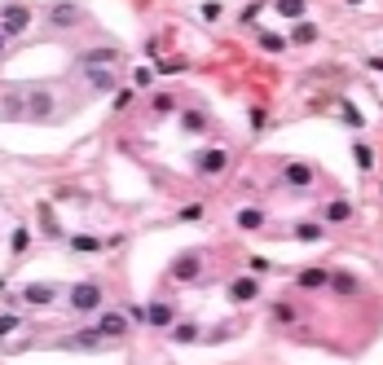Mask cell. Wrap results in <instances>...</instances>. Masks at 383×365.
I'll return each mask as SVG.
<instances>
[{
	"label": "cell",
	"instance_id": "obj_9",
	"mask_svg": "<svg viewBox=\"0 0 383 365\" xmlns=\"http://www.w3.org/2000/svg\"><path fill=\"white\" fill-rule=\"evenodd\" d=\"M48 22H53L58 31H62V27H75V22H79V9H75V5H53V9H48Z\"/></svg>",
	"mask_w": 383,
	"mask_h": 365
},
{
	"label": "cell",
	"instance_id": "obj_1",
	"mask_svg": "<svg viewBox=\"0 0 383 365\" xmlns=\"http://www.w3.org/2000/svg\"><path fill=\"white\" fill-rule=\"evenodd\" d=\"M53 106L58 102H53V93H48V88H31L27 93V119L31 124H44L48 114H53Z\"/></svg>",
	"mask_w": 383,
	"mask_h": 365
},
{
	"label": "cell",
	"instance_id": "obj_8",
	"mask_svg": "<svg viewBox=\"0 0 383 365\" xmlns=\"http://www.w3.org/2000/svg\"><path fill=\"white\" fill-rule=\"evenodd\" d=\"M145 321L155 326V330L172 326V304H163V300H150V308H145Z\"/></svg>",
	"mask_w": 383,
	"mask_h": 365
},
{
	"label": "cell",
	"instance_id": "obj_23",
	"mask_svg": "<svg viewBox=\"0 0 383 365\" xmlns=\"http://www.w3.org/2000/svg\"><path fill=\"white\" fill-rule=\"evenodd\" d=\"M326 281V273L322 269H309V273H299V286H322Z\"/></svg>",
	"mask_w": 383,
	"mask_h": 365
},
{
	"label": "cell",
	"instance_id": "obj_12",
	"mask_svg": "<svg viewBox=\"0 0 383 365\" xmlns=\"http://www.w3.org/2000/svg\"><path fill=\"white\" fill-rule=\"evenodd\" d=\"M234 225H238V229H260V225H264V211H256V207H242V211L234 215Z\"/></svg>",
	"mask_w": 383,
	"mask_h": 365
},
{
	"label": "cell",
	"instance_id": "obj_30",
	"mask_svg": "<svg viewBox=\"0 0 383 365\" xmlns=\"http://www.w3.org/2000/svg\"><path fill=\"white\" fill-rule=\"evenodd\" d=\"M348 5H361V0H348Z\"/></svg>",
	"mask_w": 383,
	"mask_h": 365
},
{
	"label": "cell",
	"instance_id": "obj_19",
	"mask_svg": "<svg viewBox=\"0 0 383 365\" xmlns=\"http://www.w3.org/2000/svg\"><path fill=\"white\" fill-rule=\"evenodd\" d=\"M172 339H176V343H194V339H198V326H190V321H186V326H176V330H172Z\"/></svg>",
	"mask_w": 383,
	"mask_h": 365
},
{
	"label": "cell",
	"instance_id": "obj_29",
	"mask_svg": "<svg viewBox=\"0 0 383 365\" xmlns=\"http://www.w3.org/2000/svg\"><path fill=\"white\" fill-rule=\"evenodd\" d=\"M0 53H5V31H0Z\"/></svg>",
	"mask_w": 383,
	"mask_h": 365
},
{
	"label": "cell",
	"instance_id": "obj_6",
	"mask_svg": "<svg viewBox=\"0 0 383 365\" xmlns=\"http://www.w3.org/2000/svg\"><path fill=\"white\" fill-rule=\"evenodd\" d=\"M225 168H229L225 150H203V154H198V172H203V176H221Z\"/></svg>",
	"mask_w": 383,
	"mask_h": 365
},
{
	"label": "cell",
	"instance_id": "obj_5",
	"mask_svg": "<svg viewBox=\"0 0 383 365\" xmlns=\"http://www.w3.org/2000/svg\"><path fill=\"white\" fill-rule=\"evenodd\" d=\"M18 304H53L58 300V291L53 286H44V281H31V286H22L18 295H13Z\"/></svg>",
	"mask_w": 383,
	"mask_h": 365
},
{
	"label": "cell",
	"instance_id": "obj_10",
	"mask_svg": "<svg viewBox=\"0 0 383 365\" xmlns=\"http://www.w3.org/2000/svg\"><path fill=\"white\" fill-rule=\"evenodd\" d=\"M229 295H234L238 304H247V300H256V295H260V286H256V277H234V286H229Z\"/></svg>",
	"mask_w": 383,
	"mask_h": 365
},
{
	"label": "cell",
	"instance_id": "obj_28",
	"mask_svg": "<svg viewBox=\"0 0 383 365\" xmlns=\"http://www.w3.org/2000/svg\"><path fill=\"white\" fill-rule=\"evenodd\" d=\"M252 273H269V260H264V255H252Z\"/></svg>",
	"mask_w": 383,
	"mask_h": 365
},
{
	"label": "cell",
	"instance_id": "obj_16",
	"mask_svg": "<svg viewBox=\"0 0 383 365\" xmlns=\"http://www.w3.org/2000/svg\"><path fill=\"white\" fill-rule=\"evenodd\" d=\"M97 62L110 66V62H115V53H110V48H89V53H84V66H97Z\"/></svg>",
	"mask_w": 383,
	"mask_h": 365
},
{
	"label": "cell",
	"instance_id": "obj_11",
	"mask_svg": "<svg viewBox=\"0 0 383 365\" xmlns=\"http://www.w3.org/2000/svg\"><path fill=\"white\" fill-rule=\"evenodd\" d=\"M172 277H176V281H194V277H198V260H194V255H181V260L172 264Z\"/></svg>",
	"mask_w": 383,
	"mask_h": 365
},
{
	"label": "cell",
	"instance_id": "obj_26",
	"mask_svg": "<svg viewBox=\"0 0 383 365\" xmlns=\"http://www.w3.org/2000/svg\"><path fill=\"white\" fill-rule=\"evenodd\" d=\"M13 330H18V317H0V339L13 335Z\"/></svg>",
	"mask_w": 383,
	"mask_h": 365
},
{
	"label": "cell",
	"instance_id": "obj_21",
	"mask_svg": "<svg viewBox=\"0 0 383 365\" xmlns=\"http://www.w3.org/2000/svg\"><path fill=\"white\" fill-rule=\"evenodd\" d=\"M348 215H353V207H348V203H330L326 207V220H348Z\"/></svg>",
	"mask_w": 383,
	"mask_h": 365
},
{
	"label": "cell",
	"instance_id": "obj_15",
	"mask_svg": "<svg viewBox=\"0 0 383 365\" xmlns=\"http://www.w3.org/2000/svg\"><path fill=\"white\" fill-rule=\"evenodd\" d=\"M71 246H75V251H102V238H93V234H79V238H71Z\"/></svg>",
	"mask_w": 383,
	"mask_h": 365
},
{
	"label": "cell",
	"instance_id": "obj_27",
	"mask_svg": "<svg viewBox=\"0 0 383 365\" xmlns=\"http://www.w3.org/2000/svg\"><path fill=\"white\" fill-rule=\"evenodd\" d=\"M357 163H361V168H370V163H375V154L365 150V145H357Z\"/></svg>",
	"mask_w": 383,
	"mask_h": 365
},
{
	"label": "cell",
	"instance_id": "obj_4",
	"mask_svg": "<svg viewBox=\"0 0 383 365\" xmlns=\"http://www.w3.org/2000/svg\"><path fill=\"white\" fill-rule=\"evenodd\" d=\"M97 335H102V339H124L128 335V312H102Z\"/></svg>",
	"mask_w": 383,
	"mask_h": 365
},
{
	"label": "cell",
	"instance_id": "obj_18",
	"mask_svg": "<svg viewBox=\"0 0 383 365\" xmlns=\"http://www.w3.org/2000/svg\"><path fill=\"white\" fill-rule=\"evenodd\" d=\"M260 48H269V53H282V48H287V40L273 36V31H264V36H260Z\"/></svg>",
	"mask_w": 383,
	"mask_h": 365
},
{
	"label": "cell",
	"instance_id": "obj_17",
	"mask_svg": "<svg viewBox=\"0 0 383 365\" xmlns=\"http://www.w3.org/2000/svg\"><path fill=\"white\" fill-rule=\"evenodd\" d=\"M181 128H186V132H203V128H207V119H203L198 110H186V119H181Z\"/></svg>",
	"mask_w": 383,
	"mask_h": 365
},
{
	"label": "cell",
	"instance_id": "obj_22",
	"mask_svg": "<svg viewBox=\"0 0 383 365\" xmlns=\"http://www.w3.org/2000/svg\"><path fill=\"white\" fill-rule=\"evenodd\" d=\"M155 110H159V114L176 110V97H172V93H155Z\"/></svg>",
	"mask_w": 383,
	"mask_h": 365
},
{
	"label": "cell",
	"instance_id": "obj_2",
	"mask_svg": "<svg viewBox=\"0 0 383 365\" xmlns=\"http://www.w3.org/2000/svg\"><path fill=\"white\" fill-rule=\"evenodd\" d=\"M27 27H31V9L27 5H5L0 9V31H5V36H22Z\"/></svg>",
	"mask_w": 383,
	"mask_h": 365
},
{
	"label": "cell",
	"instance_id": "obj_24",
	"mask_svg": "<svg viewBox=\"0 0 383 365\" xmlns=\"http://www.w3.org/2000/svg\"><path fill=\"white\" fill-rule=\"evenodd\" d=\"M27 242H31V234H27V229H13V238H9V246H13V251H27Z\"/></svg>",
	"mask_w": 383,
	"mask_h": 365
},
{
	"label": "cell",
	"instance_id": "obj_13",
	"mask_svg": "<svg viewBox=\"0 0 383 365\" xmlns=\"http://www.w3.org/2000/svg\"><path fill=\"white\" fill-rule=\"evenodd\" d=\"M89 84H93L97 93H110V88H115V75H110V71H97V66H89Z\"/></svg>",
	"mask_w": 383,
	"mask_h": 365
},
{
	"label": "cell",
	"instance_id": "obj_25",
	"mask_svg": "<svg viewBox=\"0 0 383 365\" xmlns=\"http://www.w3.org/2000/svg\"><path fill=\"white\" fill-rule=\"evenodd\" d=\"M299 238H309V242H318V238H322V229H318V225H299Z\"/></svg>",
	"mask_w": 383,
	"mask_h": 365
},
{
	"label": "cell",
	"instance_id": "obj_7",
	"mask_svg": "<svg viewBox=\"0 0 383 365\" xmlns=\"http://www.w3.org/2000/svg\"><path fill=\"white\" fill-rule=\"evenodd\" d=\"M282 180H287L291 190H304V185H313V168H304V163H287Z\"/></svg>",
	"mask_w": 383,
	"mask_h": 365
},
{
	"label": "cell",
	"instance_id": "obj_3",
	"mask_svg": "<svg viewBox=\"0 0 383 365\" xmlns=\"http://www.w3.org/2000/svg\"><path fill=\"white\" fill-rule=\"evenodd\" d=\"M97 304H102V286H97V281H79V286H71V308L75 312H93Z\"/></svg>",
	"mask_w": 383,
	"mask_h": 365
},
{
	"label": "cell",
	"instance_id": "obj_14",
	"mask_svg": "<svg viewBox=\"0 0 383 365\" xmlns=\"http://www.w3.org/2000/svg\"><path fill=\"white\" fill-rule=\"evenodd\" d=\"M273 9L282 13V18H304V0H278Z\"/></svg>",
	"mask_w": 383,
	"mask_h": 365
},
{
	"label": "cell",
	"instance_id": "obj_20",
	"mask_svg": "<svg viewBox=\"0 0 383 365\" xmlns=\"http://www.w3.org/2000/svg\"><path fill=\"white\" fill-rule=\"evenodd\" d=\"M295 40L299 44H313V40H318V27H313V22H299L295 27Z\"/></svg>",
	"mask_w": 383,
	"mask_h": 365
}]
</instances>
